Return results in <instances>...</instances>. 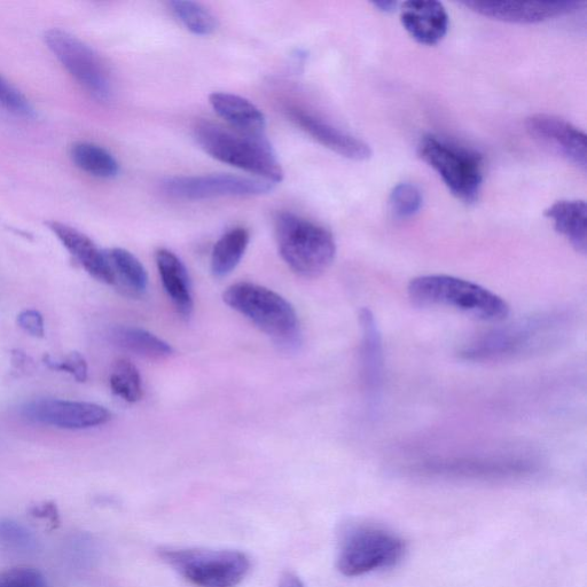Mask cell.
Masks as SVG:
<instances>
[{
  "mask_svg": "<svg viewBox=\"0 0 587 587\" xmlns=\"http://www.w3.org/2000/svg\"><path fill=\"white\" fill-rule=\"evenodd\" d=\"M569 318L562 313H543L496 328L469 341L459 356L469 362H502L550 348L565 336Z\"/></svg>",
  "mask_w": 587,
  "mask_h": 587,
  "instance_id": "1",
  "label": "cell"
},
{
  "mask_svg": "<svg viewBox=\"0 0 587 587\" xmlns=\"http://www.w3.org/2000/svg\"><path fill=\"white\" fill-rule=\"evenodd\" d=\"M408 293L421 308L451 309L488 323H500L510 315L502 297L465 279L445 275L414 278Z\"/></svg>",
  "mask_w": 587,
  "mask_h": 587,
  "instance_id": "2",
  "label": "cell"
},
{
  "mask_svg": "<svg viewBox=\"0 0 587 587\" xmlns=\"http://www.w3.org/2000/svg\"><path fill=\"white\" fill-rule=\"evenodd\" d=\"M194 136L202 150L214 159L250 172L266 182H283L285 172L265 136L242 135L209 121L195 125Z\"/></svg>",
  "mask_w": 587,
  "mask_h": 587,
  "instance_id": "3",
  "label": "cell"
},
{
  "mask_svg": "<svg viewBox=\"0 0 587 587\" xmlns=\"http://www.w3.org/2000/svg\"><path fill=\"white\" fill-rule=\"evenodd\" d=\"M275 229L279 253L297 275L317 278L330 268L336 245L324 226L293 213H279Z\"/></svg>",
  "mask_w": 587,
  "mask_h": 587,
  "instance_id": "4",
  "label": "cell"
},
{
  "mask_svg": "<svg viewBox=\"0 0 587 587\" xmlns=\"http://www.w3.org/2000/svg\"><path fill=\"white\" fill-rule=\"evenodd\" d=\"M406 553L403 538L372 523L344 527L336 566L343 576L358 577L396 567Z\"/></svg>",
  "mask_w": 587,
  "mask_h": 587,
  "instance_id": "5",
  "label": "cell"
},
{
  "mask_svg": "<svg viewBox=\"0 0 587 587\" xmlns=\"http://www.w3.org/2000/svg\"><path fill=\"white\" fill-rule=\"evenodd\" d=\"M160 558L197 587H238L250 573L248 555L233 550L162 547Z\"/></svg>",
  "mask_w": 587,
  "mask_h": 587,
  "instance_id": "6",
  "label": "cell"
},
{
  "mask_svg": "<svg viewBox=\"0 0 587 587\" xmlns=\"http://www.w3.org/2000/svg\"><path fill=\"white\" fill-rule=\"evenodd\" d=\"M418 153L457 199L465 203L479 199L483 184V158L479 153L434 135L421 139Z\"/></svg>",
  "mask_w": 587,
  "mask_h": 587,
  "instance_id": "7",
  "label": "cell"
},
{
  "mask_svg": "<svg viewBox=\"0 0 587 587\" xmlns=\"http://www.w3.org/2000/svg\"><path fill=\"white\" fill-rule=\"evenodd\" d=\"M223 300L277 341H292L299 330L293 305L269 288L252 283L234 284L226 289Z\"/></svg>",
  "mask_w": 587,
  "mask_h": 587,
  "instance_id": "8",
  "label": "cell"
},
{
  "mask_svg": "<svg viewBox=\"0 0 587 587\" xmlns=\"http://www.w3.org/2000/svg\"><path fill=\"white\" fill-rule=\"evenodd\" d=\"M45 43L70 76L99 101L113 95L111 75L95 50L62 29L46 31Z\"/></svg>",
  "mask_w": 587,
  "mask_h": 587,
  "instance_id": "9",
  "label": "cell"
},
{
  "mask_svg": "<svg viewBox=\"0 0 587 587\" xmlns=\"http://www.w3.org/2000/svg\"><path fill=\"white\" fill-rule=\"evenodd\" d=\"M162 191L179 200H206L224 197H257L275 189V184L263 179L230 174L172 177L163 180Z\"/></svg>",
  "mask_w": 587,
  "mask_h": 587,
  "instance_id": "10",
  "label": "cell"
},
{
  "mask_svg": "<svg viewBox=\"0 0 587 587\" xmlns=\"http://www.w3.org/2000/svg\"><path fill=\"white\" fill-rule=\"evenodd\" d=\"M21 414L35 424L67 430L95 428L112 420V413L104 406L56 398H41L26 403L21 408Z\"/></svg>",
  "mask_w": 587,
  "mask_h": 587,
  "instance_id": "11",
  "label": "cell"
},
{
  "mask_svg": "<svg viewBox=\"0 0 587 587\" xmlns=\"http://www.w3.org/2000/svg\"><path fill=\"white\" fill-rule=\"evenodd\" d=\"M531 461L503 457H457L430 460L419 467V472L453 477V479L503 480L530 474Z\"/></svg>",
  "mask_w": 587,
  "mask_h": 587,
  "instance_id": "12",
  "label": "cell"
},
{
  "mask_svg": "<svg viewBox=\"0 0 587 587\" xmlns=\"http://www.w3.org/2000/svg\"><path fill=\"white\" fill-rule=\"evenodd\" d=\"M526 128L531 137L550 146L578 169L586 171L587 143L586 135L581 129L558 116L549 114L530 116L526 121Z\"/></svg>",
  "mask_w": 587,
  "mask_h": 587,
  "instance_id": "13",
  "label": "cell"
},
{
  "mask_svg": "<svg viewBox=\"0 0 587 587\" xmlns=\"http://www.w3.org/2000/svg\"><path fill=\"white\" fill-rule=\"evenodd\" d=\"M467 9L493 20L520 23L544 22L553 18L562 17L579 10L584 5L581 2H491V0H467L461 3Z\"/></svg>",
  "mask_w": 587,
  "mask_h": 587,
  "instance_id": "14",
  "label": "cell"
},
{
  "mask_svg": "<svg viewBox=\"0 0 587 587\" xmlns=\"http://www.w3.org/2000/svg\"><path fill=\"white\" fill-rule=\"evenodd\" d=\"M287 113L297 127L307 132L308 135L328 148V150L354 161H366L371 158V147L363 142L362 139L334 127L333 124L319 119V117L305 112L301 108H288Z\"/></svg>",
  "mask_w": 587,
  "mask_h": 587,
  "instance_id": "15",
  "label": "cell"
},
{
  "mask_svg": "<svg viewBox=\"0 0 587 587\" xmlns=\"http://www.w3.org/2000/svg\"><path fill=\"white\" fill-rule=\"evenodd\" d=\"M401 22L414 41L427 46L442 42L449 30V14L444 5L436 0L403 3Z\"/></svg>",
  "mask_w": 587,
  "mask_h": 587,
  "instance_id": "16",
  "label": "cell"
},
{
  "mask_svg": "<svg viewBox=\"0 0 587 587\" xmlns=\"http://www.w3.org/2000/svg\"><path fill=\"white\" fill-rule=\"evenodd\" d=\"M70 255L93 278L107 285H114V275L106 252L99 249L86 234L68 224L50 222L48 224Z\"/></svg>",
  "mask_w": 587,
  "mask_h": 587,
  "instance_id": "17",
  "label": "cell"
},
{
  "mask_svg": "<svg viewBox=\"0 0 587 587\" xmlns=\"http://www.w3.org/2000/svg\"><path fill=\"white\" fill-rule=\"evenodd\" d=\"M362 328V373L367 394L377 403L383 382L382 336L373 312L363 309L359 315Z\"/></svg>",
  "mask_w": 587,
  "mask_h": 587,
  "instance_id": "18",
  "label": "cell"
},
{
  "mask_svg": "<svg viewBox=\"0 0 587 587\" xmlns=\"http://www.w3.org/2000/svg\"><path fill=\"white\" fill-rule=\"evenodd\" d=\"M209 101L214 111L228 122L234 131L253 137L265 136V116L261 109L249 100L231 93L215 92L210 95Z\"/></svg>",
  "mask_w": 587,
  "mask_h": 587,
  "instance_id": "19",
  "label": "cell"
},
{
  "mask_svg": "<svg viewBox=\"0 0 587 587\" xmlns=\"http://www.w3.org/2000/svg\"><path fill=\"white\" fill-rule=\"evenodd\" d=\"M156 265L162 284L180 316L190 318L194 303L189 272L179 258L168 249H159L155 254Z\"/></svg>",
  "mask_w": 587,
  "mask_h": 587,
  "instance_id": "20",
  "label": "cell"
},
{
  "mask_svg": "<svg viewBox=\"0 0 587 587\" xmlns=\"http://www.w3.org/2000/svg\"><path fill=\"white\" fill-rule=\"evenodd\" d=\"M551 219L555 231L565 237L578 253L587 250V208L582 200H562L555 202L545 211Z\"/></svg>",
  "mask_w": 587,
  "mask_h": 587,
  "instance_id": "21",
  "label": "cell"
},
{
  "mask_svg": "<svg viewBox=\"0 0 587 587\" xmlns=\"http://www.w3.org/2000/svg\"><path fill=\"white\" fill-rule=\"evenodd\" d=\"M106 253L114 275L113 286L132 299L144 296L147 291L148 276L138 258L122 248H114Z\"/></svg>",
  "mask_w": 587,
  "mask_h": 587,
  "instance_id": "22",
  "label": "cell"
},
{
  "mask_svg": "<svg viewBox=\"0 0 587 587\" xmlns=\"http://www.w3.org/2000/svg\"><path fill=\"white\" fill-rule=\"evenodd\" d=\"M111 340L115 346L132 352L140 357L162 360L174 354V349L158 336L132 326H117L111 331Z\"/></svg>",
  "mask_w": 587,
  "mask_h": 587,
  "instance_id": "23",
  "label": "cell"
},
{
  "mask_svg": "<svg viewBox=\"0 0 587 587\" xmlns=\"http://www.w3.org/2000/svg\"><path fill=\"white\" fill-rule=\"evenodd\" d=\"M249 232L246 229H232L217 241L211 254V272L223 278L237 268L249 245Z\"/></svg>",
  "mask_w": 587,
  "mask_h": 587,
  "instance_id": "24",
  "label": "cell"
},
{
  "mask_svg": "<svg viewBox=\"0 0 587 587\" xmlns=\"http://www.w3.org/2000/svg\"><path fill=\"white\" fill-rule=\"evenodd\" d=\"M70 158L77 168L93 177L109 179L119 175V162L99 145L86 142L76 143L70 148Z\"/></svg>",
  "mask_w": 587,
  "mask_h": 587,
  "instance_id": "25",
  "label": "cell"
},
{
  "mask_svg": "<svg viewBox=\"0 0 587 587\" xmlns=\"http://www.w3.org/2000/svg\"><path fill=\"white\" fill-rule=\"evenodd\" d=\"M168 6L176 19L194 35L209 36L218 28L215 15L199 3L175 0V2H169Z\"/></svg>",
  "mask_w": 587,
  "mask_h": 587,
  "instance_id": "26",
  "label": "cell"
},
{
  "mask_svg": "<svg viewBox=\"0 0 587 587\" xmlns=\"http://www.w3.org/2000/svg\"><path fill=\"white\" fill-rule=\"evenodd\" d=\"M109 386L114 395L128 403H136L143 397L142 377L129 359L121 358L113 364Z\"/></svg>",
  "mask_w": 587,
  "mask_h": 587,
  "instance_id": "27",
  "label": "cell"
},
{
  "mask_svg": "<svg viewBox=\"0 0 587 587\" xmlns=\"http://www.w3.org/2000/svg\"><path fill=\"white\" fill-rule=\"evenodd\" d=\"M0 543L20 553H34L38 549V539L34 532L20 522L0 520Z\"/></svg>",
  "mask_w": 587,
  "mask_h": 587,
  "instance_id": "28",
  "label": "cell"
},
{
  "mask_svg": "<svg viewBox=\"0 0 587 587\" xmlns=\"http://www.w3.org/2000/svg\"><path fill=\"white\" fill-rule=\"evenodd\" d=\"M422 193L416 185L402 183L390 193L389 205L396 218L408 219L416 216L422 207Z\"/></svg>",
  "mask_w": 587,
  "mask_h": 587,
  "instance_id": "29",
  "label": "cell"
},
{
  "mask_svg": "<svg viewBox=\"0 0 587 587\" xmlns=\"http://www.w3.org/2000/svg\"><path fill=\"white\" fill-rule=\"evenodd\" d=\"M0 106L22 117L35 115V109L29 100L3 76H0Z\"/></svg>",
  "mask_w": 587,
  "mask_h": 587,
  "instance_id": "30",
  "label": "cell"
},
{
  "mask_svg": "<svg viewBox=\"0 0 587 587\" xmlns=\"http://www.w3.org/2000/svg\"><path fill=\"white\" fill-rule=\"evenodd\" d=\"M0 587H48L41 571L31 567H15L0 574Z\"/></svg>",
  "mask_w": 587,
  "mask_h": 587,
  "instance_id": "31",
  "label": "cell"
},
{
  "mask_svg": "<svg viewBox=\"0 0 587 587\" xmlns=\"http://www.w3.org/2000/svg\"><path fill=\"white\" fill-rule=\"evenodd\" d=\"M44 364L54 371L66 372L78 381L88 380V363L80 352H70L64 359L54 360L51 356H44Z\"/></svg>",
  "mask_w": 587,
  "mask_h": 587,
  "instance_id": "32",
  "label": "cell"
},
{
  "mask_svg": "<svg viewBox=\"0 0 587 587\" xmlns=\"http://www.w3.org/2000/svg\"><path fill=\"white\" fill-rule=\"evenodd\" d=\"M18 325L23 331L35 336V338H43L45 334L44 318L42 313L37 310L22 311L18 316Z\"/></svg>",
  "mask_w": 587,
  "mask_h": 587,
  "instance_id": "33",
  "label": "cell"
},
{
  "mask_svg": "<svg viewBox=\"0 0 587 587\" xmlns=\"http://www.w3.org/2000/svg\"><path fill=\"white\" fill-rule=\"evenodd\" d=\"M30 514L38 519H48L52 522H58L59 512L56 504L45 503L43 505L35 506L31 508Z\"/></svg>",
  "mask_w": 587,
  "mask_h": 587,
  "instance_id": "34",
  "label": "cell"
},
{
  "mask_svg": "<svg viewBox=\"0 0 587 587\" xmlns=\"http://www.w3.org/2000/svg\"><path fill=\"white\" fill-rule=\"evenodd\" d=\"M279 587H305L301 578L293 571H286L280 578Z\"/></svg>",
  "mask_w": 587,
  "mask_h": 587,
  "instance_id": "35",
  "label": "cell"
},
{
  "mask_svg": "<svg viewBox=\"0 0 587 587\" xmlns=\"http://www.w3.org/2000/svg\"><path fill=\"white\" fill-rule=\"evenodd\" d=\"M372 4L375 9L385 13L394 12L399 6L397 2H385V0H382V2H374Z\"/></svg>",
  "mask_w": 587,
  "mask_h": 587,
  "instance_id": "36",
  "label": "cell"
}]
</instances>
